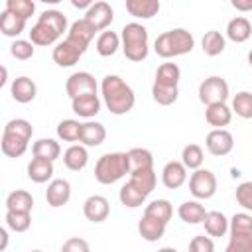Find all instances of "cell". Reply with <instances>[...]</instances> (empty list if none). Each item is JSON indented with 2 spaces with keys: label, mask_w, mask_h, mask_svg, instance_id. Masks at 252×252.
<instances>
[{
  "label": "cell",
  "mask_w": 252,
  "mask_h": 252,
  "mask_svg": "<svg viewBox=\"0 0 252 252\" xmlns=\"http://www.w3.org/2000/svg\"><path fill=\"white\" fill-rule=\"evenodd\" d=\"M189 250L191 252H213L215 250V242L211 240V236H195L189 242Z\"/></svg>",
  "instance_id": "obj_47"
},
{
  "label": "cell",
  "mask_w": 252,
  "mask_h": 252,
  "mask_svg": "<svg viewBox=\"0 0 252 252\" xmlns=\"http://www.w3.org/2000/svg\"><path fill=\"white\" fill-rule=\"evenodd\" d=\"M228 230L230 234H240V232H252V215L248 213H236L228 220Z\"/></svg>",
  "instance_id": "obj_44"
},
{
  "label": "cell",
  "mask_w": 252,
  "mask_h": 252,
  "mask_svg": "<svg viewBox=\"0 0 252 252\" xmlns=\"http://www.w3.org/2000/svg\"><path fill=\"white\" fill-rule=\"evenodd\" d=\"M146 193L144 191H140L134 183H124L122 187H120V193H118V199H120V203L124 205V207H128V209H136V207H142L144 203H146Z\"/></svg>",
  "instance_id": "obj_32"
},
{
  "label": "cell",
  "mask_w": 252,
  "mask_h": 252,
  "mask_svg": "<svg viewBox=\"0 0 252 252\" xmlns=\"http://www.w3.org/2000/svg\"><path fill=\"white\" fill-rule=\"evenodd\" d=\"M6 10H10L16 16H22L24 20H28L35 12V4H33V0H6Z\"/></svg>",
  "instance_id": "obj_45"
},
{
  "label": "cell",
  "mask_w": 252,
  "mask_h": 252,
  "mask_svg": "<svg viewBox=\"0 0 252 252\" xmlns=\"http://www.w3.org/2000/svg\"><path fill=\"white\" fill-rule=\"evenodd\" d=\"M33 45H35L33 41L16 39V41L10 45V53H12V57H16V59H20V61H28V59H32L33 53H35V47H33Z\"/></svg>",
  "instance_id": "obj_43"
},
{
  "label": "cell",
  "mask_w": 252,
  "mask_h": 252,
  "mask_svg": "<svg viewBox=\"0 0 252 252\" xmlns=\"http://www.w3.org/2000/svg\"><path fill=\"white\" fill-rule=\"evenodd\" d=\"M100 93H102V100L106 108L116 116L128 114L134 108L136 94L132 87L118 75H106L100 83Z\"/></svg>",
  "instance_id": "obj_1"
},
{
  "label": "cell",
  "mask_w": 252,
  "mask_h": 252,
  "mask_svg": "<svg viewBox=\"0 0 252 252\" xmlns=\"http://www.w3.org/2000/svg\"><path fill=\"white\" fill-rule=\"evenodd\" d=\"M83 53H85V51H83L79 45H75L71 39L65 37L63 41L55 43L51 57H53V61H55L59 67H73V65L83 57Z\"/></svg>",
  "instance_id": "obj_11"
},
{
  "label": "cell",
  "mask_w": 252,
  "mask_h": 252,
  "mask_svg": "<svg viewBox=\"0 0 252 252\" xmlns=\"http://www.w3.org/2000/svg\"><path fill=\"white\" fill-rule=\"evenodd\" d=\"M177 215L187 224H199V222H203L207 211H205V207L199 201H185V203L179 205Z\"/></svg>",
  "instance_id": "obj_29"
},
{
  "label": "cell",
  "mask_w": 252,
  "mask_h": 252,
  "mask_svg": "<svg viewBox=\"0 0 252 252\" xmlns=\"http://www.w3.org/2000/svg\"><path fill=\"white\" fill-rule=\"evenodd\" d=\"M63 252H89V242L83 238H69L61 246Z\"/></svg>",
  "instance_id": "obj_48"
},
{
  "label": "cell",
  "mask_w": 252,
  "mask_h": 252,
  "mask_svg": "<svg viewBox=\"0 0 252 252\" xmlns=\"http://www.w3.org/2000/svg\"><path fill=\"white\" fill-rule=\"evenodd\" d=\"M81 130H83V124L79 120H73V118L61 120L57 124V136L63 142H77V140H81Z\"/></svg>",
  "instance_id": "obj_37"
},
{
  "label": "cell",
  "mask_w": 252,
  "mask_h": 252,
  "mask_svg": "<svg viewBox=\"0 0 252 252\" xmlns=\"http://www.w3.org/2000/svg\"><path fill=\"white\" fill-rule=\"evenodd\" d=\"M69 199H71V183L67 179H53L47 185L45 201L49 207H53V209L63 207L69 203Z\"/></svg>",
  "instance_id": "obj_15"
},
{
  "label": "cell",
  "mask_w": 252,
  "mask_h": 252,
  "mask_svg": "<svg viewBox=\"0 0 252 252\" xmlns=\"http://www.w3.org/2000/svg\"><path fill=\"white\" fill-rule=\"evenodd\" d=\"M71 4L75 8H79V10H89L94 4V0H71Z\"/></svg>",
  "instance_id": "obj_50"
},
{
  "label": "cell",
  "mask_w": 252,
  "mask_h": 252,
  "mask_svg": "<svg viewBox=\"0 0 252 252\" xmlns=\"http://www.w3.org/2000/svg\"><path fill=\"white\" fill-rule=\"evenodd\" d=\"M205 120L215 128H224L232 120V110L226 106V102H215L207 104L205 108Z\"/></svg>",
  "instance_id": "obj_22"
},
{
  "label": "cell",
  "mask_w": 252,
  "mask_h": 252,
  "mask_svg": "<svg viewBox=\"0 0 252 252\" xmlns=\"http://www.w3.org/2000/svg\"><path fill=\"white\" fill-rule=\"evenodd\" d=\"M106 138V130L100 122H85L83 130H81V144H85L87 148H96L104 142Z\"/></svg>",
  "instance_id": "obj_27"
},
{
  "label": "cell",
  "mask_w": 252,
  "mask_h": 252,
  "mask_svg": "<svg viewBox=\"0 0 252 252\" xmlns=\"http://www.w3.org/2000/svg\"><path fill=\"white\" fill-rule=\"evenodd\" d=\"M120 39H122V51H124V57L134 61V63H140L148 57V30L138 24V22H130L122 28V33H120Z\"/></svg>",
  "instance_id": "obj_6"
},
{
  "label": "cell",
  "mask_w": 252,
  "mask_h": 252,
  "mask_svg": "<svg viewBox=\"0 0 252 252\" xmlns=\"http://www.w3.org/2000/svg\"><path fill=\"white\" fill-rule=\"evenodd\" d=\"M85 18L96 28V32H102V30H106V28L112 24L114 12H112V6H110L108 2L98 0V2H94V4L87 10Z\"/></svg>",
  "instance_id": "obj_14"
},
{
  "label": "cell",
  "mask_w": 252,
  "mask_h": 252,
  "mask_svg": "<svg viewBox=\"0 0 252 252\" xmlns=\"http://www.w3.org/2000/svg\"><path fill=\"white\" fill-rule=\"evenodd\" d=\"M201 47H203V53L209 55V57H217L224 51L226 47V41H224V35L217 30H209L205 35H203V41H201Z\"/></svg>",
  "instance_id": "obj_33"
},
{
  "label": "cell",
  "mask_w": 252,
  "mask_h": 252,
  "mask_svg": "<svg viewBox=\"0 0 252 252\" xmlns=\"http://www.w3.org/2000/svg\"><path fill=\"white\" fill-rule=\"evenodd\" d=\"M234 197H236V203H238L242 209L252 211V181H244V183H240V185L236 187Z\"/></svg>",
  "instance_id": "obj_46"
},
{
  "label": "cell",
  "mask_w": 252,
  "mask_h": 252,
  "mask_svg": "<svg viewBox=\"0 0 252 252\" xmlns=\"http://www.w3.org/2000/svg\"><path fill=\"white\" fill-rule=\"evenodd\" d=\"M28 177L33 183H45L53 177V161L45 158H35L28 163Z\"/></svg>",
  "instance_id": "obj_23"
},
{
  "label": "cell",
  "mask_w": 252,
  "mask_h": 252,
  "mask_svg": "<svg viewBox=\"0 0 252 252\" xmlns=\"http://www.w3.org/2000/svg\"><path fill=\"white\" fill-rule=\"evenodd\" d=\"M187 181V167L183 161H167L161 169V183L167 189H179Z\"/></svg>",
  "instance_id": "obj_17"
},
{
  "label": "cell",
  "mask_w": 252,
  "mask_h": 252,
  "mask_svg": "<svg viewBox=\"0 0 252 252\" xmlns=\"http://www.w3.org/2000/svg\"><path fill=\"white\" fill-rule=\"evenodd\" d=\"M6 77H8V71H6V67H2V79H0V85L6 83Z\"/></svg>",
  "instance_id": "obj_52"
},
{
  "label": "cell",
  "mask_w": 252,
  "mask_h": 252,
  "mask_svg": "<svg viewBox=\"0 0 252 252\" xmlns=\"http://www.w3.org/2000/svg\"><path fill=\"white\" fill-rule=\"evenodd\" d=\"M189 191L195 199H211L217 193V177L209 169H195L189 177Z\"/></svg>",
  "instance_id": "obj_8"
},
{
  "label": "cell",
  "mask_w": 252,
  "mask_h": 252,
  "mask_svg": "<svg viewBox=\"0 0 252 252\" xmlns=\"http://www.w3.org/2000/svg\"><path fill=\"white\" fill-rule=\"evenodd\" d=\"M67 30V18L59 10H45L37 18L35 26L30 30V41L35 45H53Z\"/></svg>",
  "instance_id": "obj_2"
},
{
  "label": "cell",
  "mask_w": 252,
  "mask_h": 252,
  "mask_svg": "<svg viewBox=\"0 0 252 252\" xmlns=\"http://www.w3.org/2000/svg\"><path fill=\"white\" fill-rule=\"evenodd\" d=\"M226 98H228V83L222 77L213 75L199 85V100L205 106L215 102H226Z\"/></svg>",
  "instance_id": "obj_7"
},
{
  "label": "cell",
  "mask_w": 252,
  "mask_h": 252,
  "mask_svg": "<svg viewBox=\"0 0 252 252\" xmlns=\"http://www.w3.org/2000/svg\"><path fill=\"white\" fill-rule=\"evenodd\" d=\"M226 252H252V232L230 234Z\"/></svg>",
  "instance_id": "obj_42"
},
{
  "label": "cell",
  "mask_w": 252,
  "mask_h": 252,
  "mask_svg": "<svg viewBox=\"0 0 252 252\" xmlns=\"http://www.w3.org/2000/svg\"><path fill=\"white\" fill-rule=\"evenodd\" d=\"M37 2H43V4H59L61 0H37Z\"/></svg>",
  "instance_id": "obj_53"
},
{
  "label": "cell",
  "mask_w": 252,
  "mask_h": 252,
  "mask_svg": "<svg viewBox=\"0 0 252 252\" xmlns=\"http://www.w3.org/2000/svg\"><path fill=\"white\" fill-rule=\"evenodd\" d=\"M252 35V26L244 16H236L226 24V37L234 43H244Z\"/></svg>",
  "instance_id": "obj_25"
},
{
  "label": "cell",
  "mask_w": 252,
  "mask_h": 252,
  "mask_svg": "<svg viewBox=\"0 0 252 252\" xmlns=\"http://www.w3.org/2000/svg\"><path fill=\"white\" fill-rule=\"evenodd\" d=\"M94 33H96V28L87 18H83V20H77V22L71 24V28L67 32V39H71L75 45H79L83 51H87V47L93 41Z\"/></svg>",
  "instance_id": "obj_12"
},
{
  "label": "cell",
  "mask_w": 252,
  "mask_h": 252,
  "mask_svg": "<svg viewBox=\"0 0 252 252\" xmlns=\"http://www.w3.org/2000/svg\"><path fill=\"white\" fill-rule=\"evenodd\" d=\"M71 106L73 112L81 118H93L100 112V98L96 93H89V94H81L71 98Z\"/></svg>",
  "instance_id": "obj_18"
},
{
  "label": "cell",
  "mask_w": 252,
  "mask_h": 252,
  "mask_svg": "<svg viewBox=\"0 0 252 252\" xmlns=\"http://www.w3.org/2000/svg\"><path fill=\"white\" fill-rule=\"evenodd\" d=\"M32 154H33L35 158H45V159L55 161V159L61 156V146H59V142H55L53 138H39V140L33 142Z\"/></svg>",
  "instance_id": "obj_31"
},
{
  "label": "cell",
  "mask_w": 252,
  "mask_h": 252,
  "mask_svg": "<svg viewBox=\"0 0 252 252\" xmlns=\"http://www.w3.org/2000/svg\"><path fill=\"white\" fill-rule=\"evenodd\" d=\"M83 215L91 222H102V220H106L108 215H110L108 199L102 197V195H91V197H87V201L83 203Z\"/></svg>",
  "instance_id": "obj_13"
},
{
  "label": "cell",
  "mask_w": 252,
  "mask_h": 252,
  "mask_svg": "<svg viewBox=\"0 0 252 252\" xmlns=\"http://www.w3.org/2000/svg\"><path fill=\"white\" fill-rule=\"evenodd\" d=\"M248 63H250V67H252V49H250V53H248Z\"/></svg>",
  "instance_id": "obj_54"
},
{
  "label": "cell",
  "mask_w": 252,
  "mask_h": 252,
  "mask_svg": "<svg viewBox=\"0 0 252 252\" xmlns=\"http://www.w3.org/2000/svg\"><path fill=\"white\" fill-rule=\"evenodd\" d=\"M128 158H130V171L154 167V156H152V152L146 150V148H132V150L128 152Z\"/></svg>",
  "instance_id": "obj_38"
},
{
  "label": "cell",
  "mask_w": 252,
  "mask_h": 252,
  "mask_svg": "<svg viewBox=\"0 0 252 252\" xmlns=\"http://www.w3.org/2000/svg\"><path fill=\"white\" fill-rule=\"evenodd\" d=\"M24 30H26V20L4 8V12L0 14V32L6 37H18Z\"/></svg>",
  "instance_id": "obj_26"
},
{
  "label": "cell",
  "mask_w": 252,
  "mask_h": 252,
  "mask_svg": "<svg viewBox=\"0 0 252 252\" xmlns=\"http://www.w3.org/2000/svg\"><path fill=\"white\" fill-rule=\"evenodd\" d=\"M6 224L10 230L14 232H26L32 224V213L28 211H10L6 209V217H4Z\"/></svg>",
  "instance_id": "obj_36"
},
{
  "label": "cell",
  "mask_w": 252,
  "mask_h": 252,
  "mask_svg": "<svg viewBox=\"0 0 252 252\" xmlns=\"http://www.w3.org/2000/svg\"><path fill=\"white\" fill-rule=\"evenodd\" d=\"M28 142L30 138L18 134V132H12V130H2V154L8 156V158H20L24 156V152L28 150Z\"/></svg>",
  "instance_id": "obj_16"
},
{
  "label": "cell",
  "mask_w": 252,
  "mask_h": 252,
  "mask_svg": "<svg viewBox=\"0 0 252 252\" xmlns=\"http://www.w3.org/2000/svg\"><path fill=\"white\" fill-rule=\"evenodd\" d=\"M10 93H12V98L20 104H28L35 98L37 94V87L35 83L30 79V77H18L12 81V87H10Z\"/></svg>",
  "instance_id": "obj_20"
},
{
  "label": "cell",
  "mask_w": 252,
  "mask_h": 252,
  "mask_svg": "<svg viewBox=\"0 0 252 252\" xmlns=\"http://www.w3.org/2000/svg\"><path fill=\"white\" fill-rule=\"evenodd\" d=\"M6 209L32 213V209H33V197H32V193H28V191H24V189L12 191V193L6 197Z\"/></svg>",
  "instance_id": "obj_35"
},
{
  "label": "cell",
  "mask_w": 252,
  "mask_h": 252,
  "mask_svg": "<svg viewBox=\"0 0 252 252\" xmlns=\"http://www.w3.org/2000/svg\"><path fill=\"white\" fill-rule=\"evenodd\" d=\"M165 226H167V222H163V220H159V219H156L152 215H144L140 219V222H138V232H140V236L144 240L158 242L159 238H163Z\"/></svg>",
  "instance_id": "obj_19"
},
{
  "label": "cell",
  "mask_w": 252,
  "mask_h": 252,
  "mask_svg": "<svg viewBox=\"0 0 252 252\" xmlns=\"http://www.w3.org/2000/svg\"><path fill=\"white\" fill-rule=\"evenodd\" d=\"M203 224L209 236H224L228 232V219L220 211H207Z\"/></svg>",
  "instance_id": "obj_28"
},
{
  "label": "cell",
  "mask_w": 252,
  "mask_h": 252,
  "mask_svg": "<svg viewBox=\"0 0 252 252\" xmlns=\"http://www.w3.org/2000/svg\"><path fill=\"white\" fill-rule=\"evenodd\" d=\"M130 183H134L140 191H144L146 195H150L154 189H156V181H158V177H156V171H154V167H146V169H134V171H130V179H128Z\"/></svg>",
  "instance_id": "obj_30"
},
{
  "label": "cell",
  "mask_w": 252,
  "mask_h": 252,
  "mask_svg": "<svg viewBox=\"0 0 252 252\" xmlns=\"http://www.w3.org/2000/svg\"><path fill=\"white\" fill-rule=\"evenodd\" d=\"M98 85L94 81V77L87 71H79V73H73L67 83H65V91L69 94V98H75V96H81V94H89V93H96Z\"/></svg>",
  "instance_id": "obj_10"
},
{
  "label": "cell",
  "mask_w": 252,
  "mask_h": 252,
  "mask_svg": "<svg viewBox=\"0 0 252 252\" xmlns=\"http://www.w3.org/2000/svg\"><path fill=\"white\" fill-rule=\"evenodd\" d=\"M63 163L67 169L71 171H81L87 167L89 163V152H87V146L85 144H73L65 150L63 154Z\"/></svg>",
  "instance_id": "obj_21"
},
{
  "label": "cell",
  "mask_w": 252,
  "mask_h": 252,
  "mask_svg": "<svg viewBox=\"0 0 252 252\" xmlns=\"http://www.w3.org/2000/svg\"><path fill=\"white\" fill-rule=\"evenodd\" d=\"M230 6L238 12H250L252 10V0H230Z\"/></svg>",
  "instance_id": "obj_49"
},
{
  "label": "cell",
  "mask_w": 252,
  "mask_h": 252,
  "mask_svg": "<svg viewBox=\"0 0 252 252\" xmlns=\"http://www.w3.org/2000/svg\"><path fill=\"white\" fill-rule=\"evenodd\" d=\"M126 10L138 20H150L159 12V0H126Z\"/></svg>",
  "instance_id": "obj_24"
},
{
  "label": "cell",
  "mask_w": 252,
  "mask_h": 252,
  "mask_svg": "<svg viewBox=\"0 0 252 252\" xmlns=\"http://www.w3.org/2000/svg\"><path fill=\"white\" fill-rule=\"evenodd\" d=\"M6 246H8V232H6V228L2 226V228H0V252H4Z\"/></svg>",
  "instance_id": "obj_51"
},
{
  "label": "cell",
  "mask_w": 252,
  "mask_h": 252,
  "mask_svg": "<svg viewBox=\"0 0 252 252\" xmlns=\"http://www.w3.org/2000/svg\"><path fill=\"white\" fill-rule=\"evenodd\" d=\"M120 35L116 32H102L98 37H96V53L100 57H110L118 51L120 47Z\"/></svg>",
  "instance_id": "obj_34"
},
{
  "label": "cell",
  "mask_w": 252,
  "mask_h": 252,
  "mask_svg": "<svg viewBox=\"0 0 252 252\" xmlns=\"http://www.w3.org/2000/svg\"><path fill=\"white\" fill-rule=\"evenodd\" d=\"M203 159H205L203 148L197 144H187L181 152V161L185 163L187 169H199L203 165Z\"/></svg>",
  "instance_id": "obj_41"
},
{
  "label": "cell",
  "mask_w": 252,
  "mask_h": 252,
  "mask_svg": "<svg viewBox=\"0 0 252 252\" xmlns=\"http://www.w3.org/2000/svg\"><path fill=\"white\" fill-rule=\"evenodd\" d=\"M144 215H152V217H156V219H159L163 222H169V219L173 215V207H171V203L167 199H156L150 205H146Z\"/></svg>",
  "instance_id": "obj_39"
},
{
  "label": "cell",
  "mask_w": 252,
  "mask_h": 252,
  "mask_svg": "<svg viewBox=\"0 0 252 252\" xmlns=\"http://www.w3.org/2000/svg\"><path fill=\"white\" fill-rule=\"evenodd\" d=\"M179 79H181V69L175 63H161L156 71V81L152 85V96L158 104L169 106L177 100L179 96Z\"/></svg>",
  "instance_id": "obj_3"
},
{
  "label": "cell",
  "mask_w": 252,
  "mask_h": 252,
  "mask_svg": "<svg viewBox=\"0 0 252 252\" xmlns=\"http://www.w3.org/2000/svg\"><path fill=\"white\" fill-rule=\"evenodd\" d=\"M205 146H207L209 154H213V156H217V158H222V156H226V154L232 152V148H234V138H232V134H230L228 130H224V128H215V130H211V132L207 134Z\"/></svg>",
  "instance_id": "obj_9"
},
{
  "label": "cell",
  "mask_w": 252,
  "mask_h": 252,
  "mask_svg": "<svg viewBox=\"0 0 252 252\" xmlns=\"http://www.w3.org/2000/svg\"><path fill=\"white\" fill-rule=\"evenodd\" d=\"M126 173H130V158L128 152H110L98 158L94 165V179L102 185H112L120 181Z\"/></svg>",
  "instance_id": "obj_5"
},
{
  "label": "cell",
  "mask_w": 252,
  "mask_h": 252,
  "mask_svg": "<svg viewBox=\"0 0 252 252\" xmlns=\"http://www.w3.org/2000/svg\"><path fill=\"white\" fill-rule=\"evenodd\" d=\"M193 47H195V37L185 28H175V30L163 32L154 41V51L163 59L191 53Z\"/></svg>",
  "instance_id": "obj_4"
},
{
  "label": "cell",
  "mask_w": 252,
  "mask_h": 252,
  "mask_svg": "<svg viewBox=\"0 0 252 252\" xmlns=\"http://www.w3.org/2000/svg\"><path fill=\"white\" fill-rule=\"evenodd\" d=\"M232 112H236V116H240L244 120L252 118V93H248V91L236 93L232 98Z\"/></svg>",
  "instance_id": "obj_40"
}]
</instances>
